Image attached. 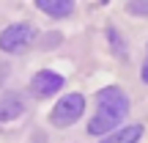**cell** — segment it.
Listing matches in <instances>:
<instances>
[{"label": "cell", "instance_id": "obj_4", "mask_svg": "<svg viewBox=\"0 0 148 143\" xmlns=\"http://www.w3.org/2000/svg\"><path fill=\"white\" fill-rule=\"evenodd\" d=\"M63 85H66L63 74H58V72H52V69L36 72L33 80H30V91H33V96H38V99H49V96H55Z\"/></svg>", "mask_w": 148, "mask_h": 143}, {"label": "cell", "instance_id": "obj_6", "mask_svg": "<svg viewBox=\"0 0 148 143\" xmlns=\"http://www.w3.org/2000/svg\"><path fill=\"white\" fill-rule=\"evenodd\" d=\"M140 138H143V127L140 124H129V127H121L115 132L104 135L99 143H140Z\"/></svg>", "mask_w": 148, "mask_h": 143}, {"label": "cell", "instance_id": "obj_9", "mask_svg": "<svg viewBox=\"0 0 148 143\" xmlns=\"http://www.w3.org/2000/svg\"><path fill=\"white\" fill-rule=\"evenodd\" d=\"M110 39H112V41H115V44H112V50H115L118 55H126V47H123V39H118L112 28H110Z\"/></svg>", "mask_w": 148, "mask_h": 143}, {"label": "cell", "instance_id": "obj_2", "mask_svg": "<svg viewBox=\"0 0 148 143\" xmlns=\"http://www.w3.org/2000/svg\"><path fill=\"white\" fill-rule=\"evenodd\" d=\"M33 41H36V28L30 22H14V25L3 28V33H0V50L8 55L27 53Z\"/></svg>", "mask_w": 148, "mask_h": 143}, {"label": "cell", "instance_id": "obj_1", "mask_svg": "<svg viewBox=\"0 0 148 143\" xmlns=\"http://www.w3.org/2000/svg\"><path fill=\"white\" fill-rule=\"evenodd\" d=\"M129 94L121 85H107L96 94V113L88 121V135L93 138H104V135L115 132L121 127V121L129 116Z\"/></svg>", "mask_w": 148, "mask_h": 143}, {"label": "cell", "instance_id": "obj_10", "mask_svg": "<svg viewBox=\"0 0 148 143\" xmlns=\"http://www.w3.org/2000/svg\"><path fill=\"white\" fill-rule=\"evenodd\" d=\"M140 80H143V83H148V58H145L143 69H140Z\"/></svg>", "mask_w": 148, "mask_h": 143}, {"label": "cell", "instance_id": "obj_8", "mask_svg": "<svg viewBox=\"0 0 148 143\" xmlns=\"http://www.w3.org/2000/svg\"><path fill=\"white\" fill-rule=\"evenodd\" d=\"M129 14H137V17H148V0H132L126 6Z\"/></svg>", "mask_w": 148, "mask_h": 143}, {"label": "cell", "instance_id": "obj_5", "mask_svg": "<svg viewBox=\"0 0 148 143\" xmlns=\"http://www.w3.org/2000/svg\"><path fill=\"white\" fill-rule=\"evenodd\" d=\"M25 113V102H22L19 94H3L0 96V124H8V121H16V118Z\"/></svg>", "mask_w": 148, "mask_h": 143}, {"label": "cell", "instance_id": "obj_3", "mask_svg": "<svg viewBox=\"0 0 148 143\" xmlns=\"http://www.w3.org/2000/svg\"><path fill=\"white\" fill-rule=\"evenodd\" d=\"M82 113H85V96L82 94H66L55 102L52 113H49V124L58 129L71 127V124H77L82 118Z\"/></svg>", "mask_w": 148, "mask_h": 143}, {"label": "cell", "instance_id": "obj_7", "mask_svg": "<svg viewBox=\"0 0 148 143\" xmlns=\"http://www.w3.org/2000/svg\"><path fill=\"white\" fill-rule=\"evenodd\" d=\"M36 8L44 11L47 17H55V19L74 14V3L71 0H36Z\"/></svg>", "mask_w": 148, "mask_h": 143}]
</instances>
